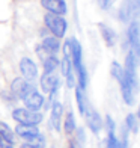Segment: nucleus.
Returning <instances> with one entry per match:
<instances>
[{
    "instance_id": "14",
    "label": "nucleus",
    "mask_w": 140,
    "mask_h": 148,
    "mask_svg": "<svg viewBox=\"0 0 140 148\" xmlns=\"http://www.w3.org/2000/svg\"><path fill=\"white\" fill-rule=\"evenodd\" d=\"M107 132H109L107 148H121V140L115 136V123L110 116H107Z\"/></svg>"
},
{
    "instance_id": "3",
    "label": "nucleus",
    "mask_w": 140,
    "mask_h": 148,
    "mask_svg": "<svg viewBox=\"0 0 140 148\" xmlns=\"http://www.w3.org/2000/svg\"><path fill=\"white\" fill-rule=\"evenodd\" d=\"M44 21H45V26L48 27V30L54 35L56 38H62L65 36V32H66V21H65V18H62L60 15H56V14H47L45 18H44Z\"/></svg>"
},
{
    "instance_id": "19",
    "label": "nucleus",
    "mask_w": 140,
    "mask_h": 148,
    "mask_svg": "<svg viewBox=\"0 0 140 148\" xmlns=\"http://www.w3.org/2000/svg\"><path fill=\"white\" fill-rule=\"evenodd\" d=\"M57 66H59V60L56 59L54 55L48 56L44 60V73H53Z\"/></svg>"
},
{
    "instance_id": "5",
    "label": "nucleus",
    "mask_w": 140,
    "mask_h": 148,
    "mask_svg": "<svg viewBox=\"0 0 140 148\" xmlns=\"http://www.w3.org/2000/svg\"><path fill=\"white\" fill-rule=\"evenodd\" d=\"M128 42L131 47V53L136 60L140 62V21H133L128 27Z\"/></svg>"
},
{
    "instance_id": "27",
    "label": "nucleus",
    "mask_w": 140,
    "mask_h": 148,
    "mask_svg": "<svg viewBox=\"0 0 140 148\" xmlns=\"http://www.w3.org/2000/svg\"><path fill=\"white\" fill-rule=\"evenodd\" d=\"M21 148H36V147H33V145H30V144H24Z\"/></svg>"
},
{
    "instance_id": "15",
    "label": "nucleus",
    "mask_w": 140,
    "mask_h": 148,
    "mask_svg": "<svg viewBox=\"0 0 140 148\" xmlns=\"http://www.w3.org/2000/svg\"><path fill=\"white\" fill-rule=\"evenodd\" d=\"M62 104L59 101H54L51 106V125L56 130H60V119H62Z\"/></svg>"
},
{
    "instance_id": "18",
    "label": "nucleus",
    "mask_w": 140,
    "mask_h": 148,
    "mask_svg": "<svg viewBox=\"0 0 140 148\" xmlns=\"http://www.w3.org/2000/svg\"><path fill=\"white\" fill-rule=\"evenodd\" d=\"M84 89H82L80 86H77V91H75V98H77V104H78V110L82 115H84L86 112H88L89 109V103H88V100H86L84 97Z\"/></svg>"
},
{
    "instance_id": "6",
    "label": "nucleus",
    "mask_w": 140,
    "mask_h": 148,
    "mask_svg": "<svg viewBox=\"0 0 140 148\" xmlns=\"http://www.w3.org/2000/svg\"><path fill=\"white\" fill-rule=\"evenodd\" d=\"M21 100L24 101V104L27 106V109H30V110H39L42 107V104H44V97L33 88L32 85H30V88L27 89V92L23 95Z\"/></svg>"
},
{
    "instance_id": "22",
    "label": "nucleus",
    "mask_w": 140,
    "mask_h": 148,
    "mask_svg": "<svg viewBox=\"0 0 140 148\" xmlns=\"http://www.w3.org/2000/svg\"><path fill=\"white\" fill-rule=\"evenodd\" d=\"M125 123H126V129H128L130 132L137 133V130H139V124H137V118L133 115V113H130V115L126 116Z\"/></svg>"
},
{
    "instance_id": "28",
    "label": "nucleus",
    "mask_w": 140,
    "mask_h": 148,
    "mask_svg": "<svg viewBox=\"0 0 140 148\" xmlns=\"http://www.w3.org/2000/svg\"><path fill=\"white\" fill-rule=\"evenodd\" d=\"M139 118H140V109H139Z\"/></svg>"
},
{
    "instance_id": "25",
    "label": "nucleus",
    "mask_w": 140,
    "mask_h": 148,
    "mask_svg": "<svg viewBox=\"0 0 140 148\" xmlns=\"http://www.w3.org/2000/svg\"><path fill=\"white\" fill-rule=\"evenodd\" d=\"M0 148H14V147H12L11 140H8V139H5V138L0 136Z\"/></svg>"
},
{
    "instance_id": "21",
    "label": "nucleus",
    "mask_w": 140,
    "mask_h": 148,
    "mask_svg": "<svg viewBox=\"0 0 140 148\" xmlns=\"http://www.w3.org/2000/svg\"><path fill=\"white\" fill-rule=\"evenodd\" d=\"M0 136L5 138V139H8L11 140L12 144H14V132L11 130V127L8 124H5V123H0Z\"/></svg>"
},
{
    "instance_id": "16",
    "label": "nucleus",
    "mask_w": 140,
    "mask_h": 148,
    "mask_svg": "<svg viewBox=\"0 0 140 148\" xmlns=\"http://www.w3.org/2000/svg\"><path fill=\"white\" fill-rule=\"evenodd\" d=\"M59 47H60V42H59V38H56V36L54 38L48 36L42 41V49L47 53H50V55H54V53L59 50Z\"/></svg>"
},
{
    "instance_id": "7",
    "label": "nucleus",
    "mask_w": 140,
    "mask_h": 148,
    "mask_svg": "<svg viewBox=\"0 0 140 148\" xmlns=\"http://www.w3.org/2000/svg\"><path fill=\"white\" fill-rule=\"evenodd\" d=\"M20 71H21L24 80H27V82H33L38 77V66L29 58H23L20 60Z\"/></svg>"
},
{
    "instance_id": "11",
    "label": "nucleus",
    "mask_w": 140,
    "mask_h": 148,
    "mask_svg": "<svg viewBox=\"0 0 140 148\" xmlns=\"http://www.w3.org/2000/svg\"><path fill=\"white\" fill-rule=\"evenodd\" d=\"M86 115V119H88V125H89V129L93 132V133H98L99 130H101V127H103V121H101V116L98 115V113L92 109V107L89 106V109L88 112L84 113Z\"/></svg>"
},
{
    "instance_id": "29",
    "label": "nucleus",
    "mask_w": 140,
    "mask_h": 148,
    "mask_svg": "<svg viewBox=\"0 0 140 148\" xmlns=\"http://www.w3.org/2000/svg\"><path fill=\"white\" fill-rule=\"evenodd\" d=\"M139 3H140V0H139Z\"/></svg>"
},
{
    "instance_id": "8",
    "label": "nucleus",
    "mask_w": 140,
    "mask_h": 148,
    "mask_svg": "<svg viewBox=\"0 0 140 148\" xmlns=\"http://www.w3.org/2000/svg\"><path fill=\"white\" fill-rule=\"evenodd\" d=\"M59 83L60 82H59V79L54 74V71L53 73H44L41 76V88H42L44 92H48V94L54 92L59 88Z\"/></svg>"
},
{
    "instance_id": "1",
    "label": "nucleus",
    "mask_w": 140,
    "mask_h": 148,
    "mask_svg": "<svg viewBox=\"0 0 140 148\" xmlns=\"http://www.w3.org/2000/svg\"><path fill=\"white\" fill-rule=\"evenodd\" d=\"M136 65H137V60H136L134 55L130 51L128 56H126V59H125L124 73H125L126 82L130 83V86H131V89H133L134 94L139 92V79H137V68H136Z\"/></svg>"
},
{
    "instance_id": "24",
    "label": "nucleus",
    "mask_w": 140,
    "mask_h": 148,
    "mask_svg": "<svg viewBox=\"0 0 140 148\" xmlns=\"http://www.w3.org/2000/svg\"><path fill=\"white\" fill-rule=\"evenodd\" d=\"M98 5L101 6V9H109L110 6L115 3V0H97Z\"/></svg>"
},
{
    "instance_id": "4",
    "label": "nucleus",
    "mask_w": 140,
    "mask_h": 148,
    "mask_svg": "<svg viewBox=\"0 0 140 148\" xmlns=\"http://www.w3.org/2000/svg\"><path fill=\"white\" fill-rule=\"evenodd\" d=\"M12 116L18 124H27V125H36L42 121V115L38 110L30 109H15L12 112Z\"/></svg>"
},
{
    "instance_id": "13",
    "label": "nucleus",
    "mask_w": 140,
    "mask_h": 148,
    "mask_svg": "<svg viewBox=\"0 0 140 148\" xmlns=\"http://www.w3.org/2000/svg\"><path fill=\"white\" fill-rule=\"evenodd\" d=\"M15 132H17L18 136H21L26 140H29L30 138L36 136V134L39 133V130L36 129V125H27V124H18L15 127Z\"/></svg>"
},
{
    "instance_id": "12",
    "label": "nucleus",
    "mask_w": 140,
    "mask_h": 148,
    "mask_svg": "<svg viewBox=\"0 0 140 148\" xmlns=\"http://www.w3.org/2000/svg\"><path fill=\"white\" fill-rule=\"evenodd\" d=\"M29 88H30V85H29L27 80L20 79V77L14 79V82H12V85H11L12 94H14L15 97H18V98H23V95H24L26 92H27Z\"/></svg>"
},
{
    "instance_id": "2",
    "label": "nucleus",
    "mask_w": 140,
    "mask_h": 148,
    "mask_svg": "<svg viewBox=\"0 0 140 148\" xmlns=\"http://www.w3.org/2000/svg\"><path fill=\"white\" fill-rule=\"evenodd\" d=\"M118 17L121 21H133L140 17V3L139 0H124L121 8H119Z\"/></svg>"
},
{
    "instance_id": "23",
    "label": "nucleus",
    "mask_w": 140,
    "mask_h": 148,
    "mask_svg": "<svg viewBox=\"0 0 140 148\" xmlns=\"http://www.w3.org/2000/svg\"><path fill=\"white\" fill-rule=\"evenodd\" d=\"M27 144H30V145H33V147H36V148H42L44 145H45V139H44V136L42 134H36V136H33V138H30L29 140H27Z\"/></svg>"
},
{
    "instance_id": "17",
    "label": "nucleus",
    "mask_w": 140,
    "mask_h": 148,
    "mask_svg": "<svg viewBox=\"0 0 140 148\" xmlns=\"http://www.w3.org/2000/svg\"><path fill=\"white\" fill-rule=\"evenodd\" d=\"M99 30H101V35H103V39L105 41L109 47H113L116 42V33L113 32L110 27H107L105 24H99Z\"/></svg>"
},
{
    "instance_id": "9",
    "label": "nucleus",
    "mask_w": 140,
    "mask_h": 148,
    "mask_svg": "<svg viewBox=\"0 0 140 148\" xmlns=\"http://www.w3.org/2000/svg\"><path fill=\"white\" fill-rule=\"evenodd\" d=\"M41 5L50 12V14H56V15L66 14L65 0H41Z\"/></svg>"
},
{
    "instance_id": "20",
    "label": "nucleus",
    "mask_w": 140,
    "mask_h": 148,
    "mask_svg": "<svg viewBox=\"0 0 140 148\" xmlns=\"http://www.w3.org/2000/svg\"><path fill=\"white\" fill-rule=\"evenodd\" d=\"M63 127H65V133H66V134H71L72 132L75 130V121H74V115H72V112L66 113Z\"/></svg>"
},
{
    "instance_id": "26",
    "label": "nucleus",
    "mask_w": 140,
    "mask_h": 148,
    "mask_svg": "<svg viewBox=\"0 0 140 148\" xmlns=\"http://www.w3.org/2000/svg\"><path fill=\"white\" fill-rule=\"evenodd\" d=\"M68 148H82V145H80V142L77 139H71L68 142Z\"/></svg>"
},
{
    "instance_id": "10",
    "label": "nucleus",
    "mask_w": 140,
    "mask_h": 148,
    "mask_svg": "<svg viewBox=\"0 0 140 148\" xmlns=\"http://www.w3.org/2000/svg\"><path fill=\"white\" fill-rule=\"evenodd\" d=\"M62 73L66 79V85L69 88H74L75 86V77H74V73H72V64H71V56L65 55L63 60H62Z\"/></svg>"
}]
</instances>
